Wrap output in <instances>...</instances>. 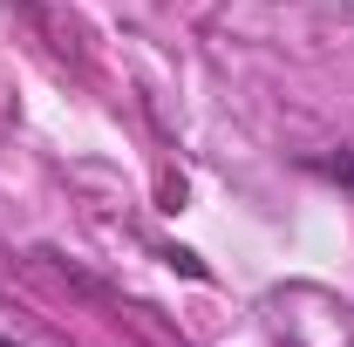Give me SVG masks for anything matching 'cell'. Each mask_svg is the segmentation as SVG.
<instances>
[{
	"mask_svg": "<svg viewBox=\"0 0 354 347\" xmlns=\"http://www.w3.org/2000/svg\"><path fill=\"white\" fill-rule=\"evenodd\" d=\"M0 347H21V341H14V334H0Z\"/></svg>",
	"mask_w": 354,
	"mask_h": 347,
	"instance_id": "7a4b0ae2",
	"label": "cell"
},
{
	"mask_svg": "<svg viewBox=\"0 0 354 347\" xmlns=\"http://www.w3.org/2000/svg\"><path fill=\"white\" fill-rule=\"evenodd\" d=\"M300 171L320 177V184H341V191H354V150H307V157H300Z\"/></svg>",
	"mask_w": 354,
	"mask_h": 347,
	"instance_id": "6da1fadb",
	"label": "cell"
}]
</instances>
